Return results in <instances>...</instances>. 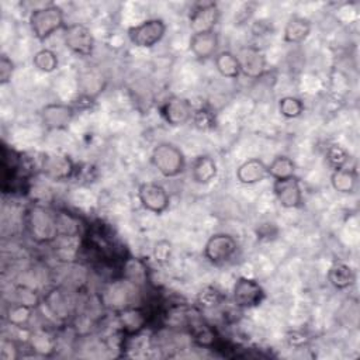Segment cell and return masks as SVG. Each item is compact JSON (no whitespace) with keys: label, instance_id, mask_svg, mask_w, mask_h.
I'll use <instances>...</instances> for the list:
<instances>
[{"label":"cell","instance_id":"1f68e13d","mask_svg":"<svg viewBox=\"0 0 360 360\" xmlns=\"http://www.w3.org/2000/svg\"><path fill=\"white\" fill-rule=\"evenodd\" d=\"M278 112L287 118V120H294L302 115L304 112V103L301 98L295 96H284L278 100Z\"/></svg>","mask_w":360,"mask_h":360},{"label":"cell","instance_id":"83f0119b","mask_svg":"<svg viewBox=\"0 0 360 360\" xmlns=\"http://www.w3.org/2000/svg\"><path fill=\"white\" fill-rule=\"evenodd\" d=\"M35 309L37 308L14 301L6 309V322L13 328H25L30 323Z\"/></svg>","mask_w":360,"mask_h":360},{"label":"cell","instance_id":"44dd1931","mask_svg":"<svg viewBox=\"0 0 360 360\" xmlns=\"http://www.w3.org/2000/svg\"><path fill=\"white\" fill-rule=\"evenodd\" d=\"M311 21L301 15H291L283 30V39L287 44H301L311 34Z\"/></svg>","mask_w":360,"mask_h":360},{"label":"cell","instance_id":"5b68a950","mask_svg":"<svg viewBox=\"0 0 360 360\" xmlns=\"http://www.w3.org/2000/svg\"><path fill=\"white\" fill-rule=\"evenodd\" d=\"M167 25L162 18H148L127 30L129 42L136 48L149 49L158 45L166 35Z\"/></svg>","mask_w":360,"mask_h":360},{"label":"cell","instance_id":"4fadbf2b","mask_svg":"<svg viewBox=\"0 0 360 360\" xmlns=\"http://www.w3.org/2000/svg\"><path fill=\"white\" fill-rule=\"evenodd\" d=\"M75 117V108L65 103L45 104L39 111L41 124L48 131L66 129Z\"/></svg>","mask_w":360,"mask_h":360},{"label":"cell","instance_id":"2e32d148","mask_svg":"<svg viewBox=\"0 0 360 360\" xmlns=\"http://www.w3.org/2000/svg\"><path fill=\"white\" fill-rule=\"evenodd\" d=\"M70 291L65 288H52L42 297V302L48 311L59 321H66L73 315V302L69 298Z\"/></svg>","mask_w":360,"mask_h":360},{"label":"cell","instance_id":"e575fe53","mask_svg":"<svg viewBox=\"0 0 360 360\" xmlns=\"http://www.w3.org/2000/svg\"><path fill=\"white\" fill-rule=\"evenodd\" d=\"M172 253H173V248L169 240L160 239V240L155 242L153 249H152V256L158 264H160V266L167 264L172 257Z\"/></svg>","mask_w":360,"mask_h":360},{"label":"cell","instance_id":"52a82bcc","mask_svg":"<svg viewBox=\"0 0 360 360\" xmlns=\"http://www.w3.org/2000/svg\"><path fill=\"white\" fill-rule=\"evenodd\" d=\"M266 298L262 284L250 277H238L232 287V301L239 309H250L259 307Z\"/></svg>","mask_w":360,"mask_h":360},{"label":"cell","instance_id":"6da1fadb","mask_svg":"<svg viewBox=\"0 0 360 360\" xmlns=\"http://www.w3.org/2000/svg\"><path fill=\"white\" fill-rule=\"evenodd\" d=\"M22 229L35 245H52L58 239L56 210L41 202H32L22 214Z\"/></svg>","mask_w":360,"mask_h":360},{"label":"cell","instance_id":"4dcf8cb0","mask_svg":"<svg viewBox=\"0 0 360 360\" xmlns=\"http://www.w3.org/2000/svg\"><path fill=\"white\" fill-rule=\"evenodd\" d=\"M32 65L37 70L42 73H52L59 66V58L56 52L49 48H42L37 51L32 56Z\"/></svg>","mask_w":360,"mask_h":360},{"label":"cell","instance_id":"d590c367","mask_svg":"<svg viewBox=\"0 0 360 360\" xmlns=\"http://www.w3.org/2000/svg\"><path fill=\"white\" fill-rule=\"evenodd\" d=\"M191 121L194 122V125L200 129H208L211 127H214V122H215V118H214V114L211 110L205 108V107H200L197 110H194V114H193V118Z\"/></svg>","mask_w":360,"mask_h":360},{"label":"cell","instance_id":"3957f363","mask_svg":"<svg viewBox=\"0 0 360 360\" xmlns=\"http://www.w3.org/2000/svg\"><path fill=\"white\" fill-rule=\"evenodd\" d=\"M152 166L166 179L180 176L186 169L183 150L172 142H159L150 152Z\"/></svg>","mask_w":360,"mask_h":360},{"label":"cell","instance_id":"ba28073f","mask_svg":"<svg viewBox=\"0 0 360 360\" xmlns=\"http://www.w3.org/2000/svg\"><path fill=\"white\" fill-rule=\"evenodd\" d=\"M219 8L215 1L202 0L191 6L188 13V27L193 34L214 31L219 21Z\"/></svg>","mask_w":360,"mask_h":360},{"label":"cell","instance_id":"7402d4cb","mask_svg":"<svg viewBox=\"0 0 360 360\" xmlns=\"http://www.w3.org/2000/svg\"><path fill=\"white\" fill-rule=\"evenodd\" d=\"M326 278L333 288L343 291L350 288L356 283V271L350 264L345 262H335L329 267Z\"/></svg>","mask_w":360,"mask_h":360},{"label":"cell","instance_id":"8fae6325","mask_svg":"<svg viewBox=\"0 0 360 360\" xmlns=\"http://www.w3.org/2000/svg\"><path fill=\"white\" fill-rule=\"evenodd\" d=\"M271 188L278 205L285 210L300 208L304 202L301 181L297 176L274 180Z\"/></svg>","mask_w":360,"mask_h":360},{"label":"cell","instance_id":"484cf974","mask_svg":"<svg viewBox=\"0 0 360 360\" xmlns=\"http://www.w3.org/2000/svg\"><path fill=\"white\" fill-rule=\"evenodd\" d=\"M28 346L37 354L48 357L56 349V338L45 329H37L30 335Z\"/></svg>","mask_w":360,"mask_h":360},{"label":"cell","instance_id":"f35d334b","mask_svg":"<svg viewBox=\"0 0 360 360\" xmlns=\"http://www.w3.org/2000/svg\"><path fill=\"white\" fill-rule=\"evenodd\" d=\"M285 340L292 347H302V346H305L308 343L309 339L307 338L305 333H302L300 330H291V332L287 333Z\"/></svg>","mask_w":360,"mask_h":360},{"label":"cell","instance_id":"277c9868","mask_svg":"<svg viewBox=\"0 0 360 360\" xmlns=\"http://www.w3.org/2000/svg\"><path fill=\"white\" fill-rule=\"evenodd\" d=\"M73 159L60 152H44L38 162V172L51 181H68L76 174Z\"/></svg>","mask_w":360,"mask_h":360},{"label":"cell","instance_id":"836d02e7","mask_svg":"<svg viewBox=\"0 0 360 360\" xmlns=\"http://www.w3.org/2000/svg\"><path fill=\"white\" fill-rule=\"evenodd\" d=\"M14 295H15V300H14L15 302H21L32 308H37L42 302V297H39V294L28 285H18L14 290Z\"/></svg>","mask_w":360,"mask_h":360},{"label":"cell","instance_id":"9a60e30c","mask_svg":"<svg viewBox=\"0 0 360 360\" xmlns=\"http://www.w3.org/2000/svg\"><path fill=\"white\" fill-rule=\"evenodd\" d=\"M148 314L142 307L128 305L117 311V323L125 338L141 335L148 326Z\"/></svg>","mask_w":360,"mask_h":360},{"label":"cell","instance_id":"f1b7e54d","mask_svg":"<svg viewBox=\"0 0 360 360\" xmlns=\"http://www.w3.org/2000/svg\"><path fill=\"white\" fill-rule=\"evenodd\" d=\"M267 174L273 180H280V179H287V177L295 176V163L287 155H277L267 165Z\"/></svg>","mask_w":360,"mask_h":360},{"label":"cell","instance_id":"8992f818","mask_svg":"<svg viewBox=\"0 0 360 360\" xmlns=\"http://www.w3.org/2000/svg\"><path fill=\"white\" fill-rule=\"evenodd\" d=\"M236 239L225 232L211 235L204 245V257L214 266H221L233 259L238 252Z\"/></svg>","mask_w":360,"mask_h":360},{"label":"cell","instance_id":"8d00e7d4","mask_svg":"<svg viewBox=\"0 0 360 360\" xmlns=\"http://www.w3.org/2000/svg\"><path fill=\"white\" fill-rule=\"evenodd\" d=\"M20 357V346L14 339L4 338L0 343V359L1 360H17Z\"/></svg>","mask_w":360,"mask_h":360},{"label":"cell","instance_id":"ac0fdd59","mask_svg":"<svg viewBox=\"0 0 360 360\" xmlns=\"http://www.w3.org/2000/svg\"><path fill=\"white\" fill-rule=\"evenodd\" d=\"M191 179L195 184L207 186L212 183L218 176V165L215 159L210 155H198L191 162L190 170Z\"/></svg>","mask_w":360,"mask_h":360},{"label":"cell","instance_id":"7c38bea8","mask_svg":"<svg viewBox=\"0 0 360 360\" xmlns=\"http://www.w3.org/2000/svg\"><path fill=\"white\" fill-rule=\"evenodd\" d=\"M162 118L170 127H181L191 121L194 114V107L187 98L179 96L167 97L159 107Z\"/></svg>","mask_w":360,"mask_h":360},{"label":"cell","instance_id":"d6a6232c","mask_svg":"<svg viewBox=\"0 0 360 360\" xmlns=\"http://www.w3.org/2000/svg\"><path fill=\"white\" fill-rule=\"evenodd\" d=\"M349 152L347 149H345L343 146L340 145H330L328 146L326 149V160L328 163L333 167V169H338V167H343V166H347V162H349Z\"/></svg>","mask_w":360,"mask_h":360},{"label":"cell","instance_id":"d4e9b609","mask_svg":"<svg viewBox=\"0 0 360 360\" xmlns=\"http://www.w3.org/2000/svg\"><path fill=\"white\" fill-rule=\"evenodd\" d=\"M122 278L135 287H141L148 281L146 264L136 257H125L122 260Z\"/></svg>","mask_w":360,"mask_h":360},{"label":"cell","instance_id":"4316f807","mask_svg":"<svg viewBox=\"0 0 360 360\" xmlns=\"http://www.w3.org/2000/svg\"><path fill=\"white\" fill-rule=\"evenodd\" d=\"M217 72L226 79H238L240 76V66L236 55L231 51H219L214 56Z\"/></svg>","mask_w":360,"mask_h":360},{"label":"cell","instance_id":"cb8c5ba5","mask_svg":"<svg viewBox=\"0 0 360 360\" xmlns=\"http://www.w3.org/2000/svg\"><path fill=\"white\" fill-rule=\"evenodd\" d=\"M357 172L353 167L343 166L333 169L330 174V184L335 191L340 194H353L357 187Z\"/></svg>","mask_w":360,"mask_h":360},{"label":"cell","instance_id":"74e56055","mask_svg":"<svg viewBox=\"0 0 360 360\" xmlns=\"http://www.w3.org/2000/svg\"><path fill=\"white\" fill-rule=\"evenodd\" d=\"M14 73V63L7 55L0 56V84H7Z\"/></svg>","mask_w":360,"mask_h":360},{"label":"cell","instance_id":"ab89813d","mask_svg":"<svg viewBox=\"0 0 360 360\" xmlns=\"http://www.w3.org/2000/svg\"><path fill=\"white\" fill-rule=\"evenodd\" d=\"M256 3H245L239 11H236V20L240 21L239 24L242 22H246V20H249V17L255 13L256 10Z\"/></svg>","mask_w":360,"mask_h":360},{"label":"cell","instance_id":"5bb4252c","mask_svg":"<svg viewBox=\"0 0 360 360\" xmlns=\"http://www.w3.org/2000/svg\"><path fill=\"white\" fill-rule=\"evenodd\" d=\"M239 66H240V75H243L248 79H260L266 70H267V60L264 53L253 45H246L239 48V51L235 53Z\"/></svg>","mask_w":360,"mask_h":360},{"label":"cell","instance_id":"7a4b0ae2","mask_svg":"<svg viewBox=\"0 0 360 360\" xmlns=\"http://www.w3.org/2000/svg\"><path fill=\"white\" fill-rule=\"evenodd\" d=\"M28 24L32 35L42 42L56 31L65 28V13L58 4L49 3L31 10Z\"/></svg>","mask_w":360,"mask_h":360},{"label":"cell","instance_id":"9c48e42d","mask_svg":"<svg viewBox=\"0 0 360 360\" xmlns=\"http://www.w3.org/2000/svg\"><path fill=\"white\" fill-rule=\"evenodd\" d=\"M65 46L77 56H90L94 51V37L91 30L82 22H72L63 28Z\"/></svg>","mask_w":360,"mask_h":360},{"label":"cell","instance_id":"d6986e66","mask_svg":"<svg viewBox=\"0 0 360 360\" xmlns=\"http://www.w3.org/2000/svg\"><path fill=\"white\" fill-rule=\"evenodd\" d=\"M235 176L240 184H246V186L257 184L263 181L266 177H269L267 165L259 158L248 159L238 166Z\"/></svg>","mask_w":360,"mask_h":360},{"label":"cell","instance_id":"30bf717a","mask_svg":"<svg viewBox=\"0 0 360 360\" xmlns=\"http://www.w3.org/2000/svg\"><path fill=\"white\" fill-rule=\"evenodd\" d=\"M136 195L142 208L152 214L162 215L170 207V195L167 190L159 183L146 181L139 184Z\"/></svg>","mask_w":360,"mask_h":360},{"label":"cell","instance_id":"e0dca14e","mask_svg":"<svg viewBox=\"0 0 360 360\" xmlns=\"http://www.w3.org/2000/svg\"><path fill=\"white\" fill-rule=\"evenodd\" d=\"M219 37L214 31L191 34L188 41V49L198 60H207L218 53Z\"/></svg>","mask_w":360,"mask_h":360},{"label":"cell","instance_id":"603a6c76","mask_svg":"<svg viewBox=\"0 0 360 360\" xmlns=\"http://www.w3.org/2000/svg\"><path fill=\"white\" fill-rule=\"evenodd\" d=\"M105 86V80L100 72L96 69L84 70L79 76V89L82 93V97L87 101H93Z\"/></svg>","mask_w":360,"mask_h":360},{"label":"cell","instance_id":"ffe728a7","mask_svg":"<svg viewBox=\"0 0 360 360\" xmlns=\"http://www.w3.org/2000/svg\"><path fill=\"white\" fill-rule=\"evenodd\" d=\"M58 238H82L84 235V224L79 215L68 210H56Z\"/></svg>","mask_w":360,"mask_h":360},{"label":"cell","instance_id":"f546056e","mask_svg":"<svg viewBox=\"0 0 360 360\" xmlns=\"http://www.w3.org/2000/svg\"><path fill=\"white\" fill-rule=\"evenodd\" d=\"M224 302V294L214 285L202 287L195 297V307L200 311L212 309L219 307Z\"/></svg>","mask_w":360,"mask_h":360}]
</instances>
